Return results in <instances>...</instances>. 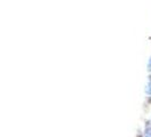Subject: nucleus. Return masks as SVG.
Returning <instances> with one entry per match:
<instances>
[{
    "instance_id": "nucleus-1",
    "label": "nucleus",
    "mask_w": 151,
    "mask_h": 137,
    "mask_svg": "<svg viewBox=\"0 0 151 137\" xmlns=\"http://www.w3.org/2000/svg\"><path fill=\"white\" fill-rule=\"evenodd\" d=\"M145 93L148 95H151V77H150V80L148 81V84L145 86Z\"/></svg>"
},
{
    "instance_id": "nucleus-2",
    "label": "nucleus",
    "mask_w": 151,
    "mask_h": 137,
    "mask_svg": "<svg viewBox=\"0 0 151 137\" xmlns=\"http://www.w3.org/2000/svg\"><path fill=\"white\" fill-rule=\"evenodd\" d=\"M144 137H151V127H147L144 130Z\"/></svg>"
},
{
    "instance_id": "nucleus-3",
    "label": "nucleus",
    "mask_w": 151,
    "mask_h": 137,
    "mask_svg": "<svg viewBox=\"0 0 151 137\" xmlns=\"http://www.w3.org/2000/svg\"><path fill=\"white\" fill-rule=\"evenodd\" d=\"M148 71H151V58L149 60V63H148Z\"/></svg>"
}]
</instances>
